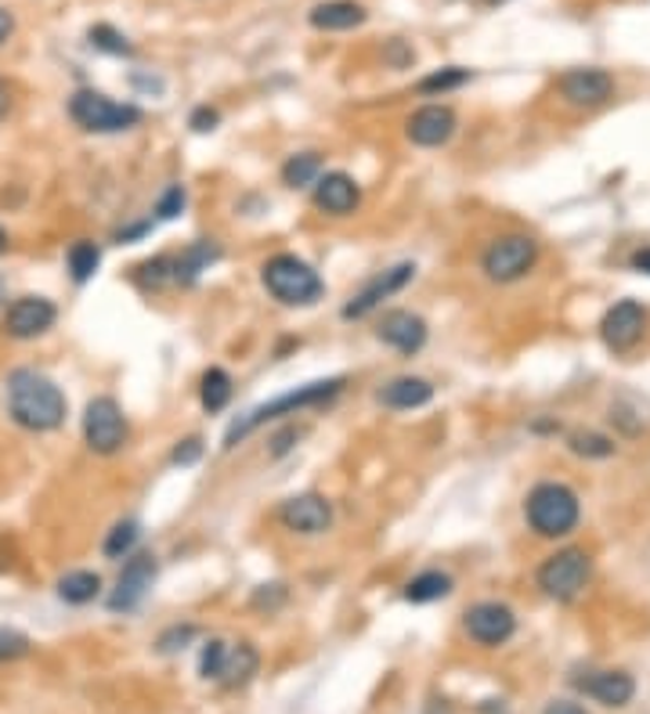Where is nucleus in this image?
Segmentation results:
<instances>
[{"instance_id": "f257e3e1", "label": "nucleus", "mask_w": 650, "mask_h": 714, "mask_svg": "<svg viewBox=\"0 0 650 714\" xmlns=\"http://www.w3.org/2000/svg\"><path fill=\"white\" fill-rule=\"evenodd\" d=\"M8 415L22 429L48 434L65 423V393L43 372L18 368L8 376Z\"/></svg>"}, {"instance_id": "f03ea898", "label": "nucleus", "mask_w": 650, "mask_h": 714, "mask_svg": "<svg viewBox=\"0 0 650 714\" xmlns=\"http://www.w3.org/2000/svg\"><path fill=\"white\" fill-rule=\"evenodd\" d=\"M343 390V376H333V379H318V383H308V387H297L289 393H278L272 401L257 404L253 412H246L239 423H235L228 434H224V448H235L242 437H250L253 429H261L264 423H272V418H283V415H297L300 408H311V404H322L329 401Z\"/></svg>"}, {"instance_id": "7ed1b4c3", "label": "nucleus", "mask_w": 650, "mask_h": 714, "mask_svg": "<svg viewBox=\"0 0 650 714\" xmlns=\"http://www.w3.org/2000/svg\"><path fill=\"white\" fill-rule=\"evenodd\" d=\"M524 516H528V527L539 538H564L578 527L582 505L567 484L546 480L532 487L528 502H524Z\"/></svg>"}, {"instance_id": "20e7f679", "label": "nucleus", "mask_w": 650, "mask_h": 714, "mask_svg": "<svg viewBox=\"0 0 650 714\" xmlns=\"http://www.w3.org/2000/svg\"><path fill=\"white\" fill-rule=\"evenodd\" d=\"M261 281L278 303H286V308H311V303H318L322 292H325L318 271L293 253H278V256L267 260V264L261 267Z\"/></svg>"}, {"instance_id": "39448f33", "label": "nucleus", "mask_w": 650, "mask_h": 714, "mask_svg": "<svg viewBox=\"0 0 650 714\" xmlns=\"http://www.w3.org/2000/svg\"><path fill=\"white\" fill-rule=\"evenodd\" d=\"M70 116L76 120V127H84L91 134H120V130L138 127L141 109L112 101L102 90H76L70 101Z\"/></svg>"}, {"instance_id": "423d86ee", "label": "nucleus", "mask_w": 650, "mask_h": 714, "mask_svg": "<svg viewBox=\"0 0 650 714\" xmlns=\"http://www.w3.org/2000/svg\"><path fill=\"white\" fill-rule=\"evenodd\" d=\"M592 574V560L589 552L582 549H560L553 552L549 560L539 566V588L549 596L557 599V603H571L582 588H586Z\"/></svg>"}, {"instance_id": "0eeeda50", "label": "nucleus", "mask_w": 650, "mask_h": 714, "mask_svg": "<svg viewBox=\"0 0 650 714\" xmlns=\"http://www.w3.org/2000/svg\"><path fill=\"white\" fill-rule=\"evenodd\" d=\"M535 260H539V242H535L532 235H502L485 249L480 267H485V275L491 281H502V286H507V281H517L528 275L535 267Z\"/></svg>"}, {"instance_id": "6e6552de", "label": "nucleus", "mask_w": 650, "mask_h": 714, "mask_svg": "<svg viewBox=\"0 0 650 714\" xmlns=\"http://www.w3.org/2000/svg\"><path fill=\"white\" fill-rule=\"evenodd\" d=\"M84 440L98 455H116L127 444V418L112 397H95L84 412Z\"/></svg>"}, {"instance_id": "1a4fd4ad", "label": "nucleus", "mask_w": 650, "mask_h": 714, "mask_svg": "<svg viewBox=\"0 0 650 714\" xmlns=\"http://www.w3.org/2000/svg\"><path fill=\"white\" fill-rule=\"evenodd\" d=\"M643 333H647V311H643V303H636V300H618L600 322L603 347L614 350V354H629V350H636Z\"/></svg>"}, {"instance_id": "9d476101", "label": "nucleus", "mask_w": 650, "mask_h": 714, "mask_svg": "<svg viewBox=\"0 0 650 714\" xmlns=\"http://www.w3.org/2000/svg\"><path fill=\"white\" fill-rule=\"evenodd\" d=\"M557 90L575 109H600L614 98V79L603 70H571L560 76Z\"/></svg>"}, {"instance_id": "9b49d317", "label": "nucleus", "mask_w": 650, "mask_h": 714, "mask_svg": "<svg viewBox=\"0 0 650 714\" xmlns=\"http://www.w3.org/2000/svg\"><path fill=\"white\" fill-rule=\"evenodd\" d=\"M463 625L474 642L502 646V642L513 639V631H517V617H513V610L507 603H477V606L466 610Z\"/></svg>"}, {"instance_id": "f8f14e48", "label": "nucleus", "mask_w": 650, "mask_h": 714, "mask_svg": "<svg viewBox=\"0 0 650 714\" xmlns=\"http://www.w3.org/2000/svg\"><path fill=\"white\" fill-rule=\"evenodd\" d=\"M278 519L293 535H325L333 527V505L322 494H293L278 509Z\"/></svg>"}, {"instance_id": "ddd939ff", "label": "nucleus", "mask_w": 650, "mask_h": 714, "mask_svg": "<svg viewBox=\"0 0 650 714\" xmlns=\"http://www.w3.org/2000/svg\"><path fill=\"white\" fill-rule=\"evenodd\" d=\"M376 336H379V343L395 347L398 354L412 358V354H420V350L427 347L430 328L420 314H412V311H387L384 317H379Z\"/></svg>"}, {"instance_id": "4468645a", "label": "nucleus", "mask_w": 650, "mask_h": 714, "mask_svg": "<svg viewBox=\"0 0 650 714\" xmlns=\"http://www.w3.org/2000/svg\"><path fill=\"white\" fill-rule=\"evenodd\" d=\"M155 581V555L152 552H138L130 555L127 566H123L120 581H116V592L109 596V610H134L149 596V588Z\"/></svg>"}, {"instance_id": "2eb2a0df", "label": "nucleus", "mask_w": 650, "mask_h": 714, "mask_svg": "<svg viewBox=\"0 0 650 714\" xmlns=\"http://www.w3.org/2000/svg\"><path fill=\"white\" fill-rule=\"evenodd\" d=\"M412 278H416V264H398V267L379 271V275L368 281V286L358 292L351 303H347L343 317H347V322H351V317H365L368 311H376L387 297H395V292L405 289Z\"/></svg>"}, {"instance_id": "dca6fc26", "label": "nucleus", "mask_w": 650, "mask_h": 714, "mask_svg": "<svg viewBox=\"0 0 650 714\" xmlns=\"http://www.w3.org/2000/svg\"><path fill=\"white\" fill-rule=\"evenodd\" d=\"M54 317H59V311H54L51 300L43 297H22L8 308L4 314V333L11 339H37L40 333H48V328L54 325Z\"/></svg>"}, {"instance_id": "f3484780", "label": "nucleus", "mask_w": 650, "mask_h": 714, "mask_svg": "<svg viewBox=\"0 0 650 714\" xmlns=\"http://www.w3.org/2000/svg\"><path fill=\"white\" fill-rule=\"evenodd\" d=\"M405 134L412 145L420 149H441V145L452 141L455 134V112L448 105H423L409 116Z\"/></svg>"}, {"instance_id": "a211bd4d", "label": "nucleus", "mask_w": 650, "mask_h": 714, "mask_svg": "<svg viewBox=\"0 0 650 714\" xmlns=\"http://www.w3.org/2000/svg\"><path fill=\"white\" fill-rule=\"evenodd\" d=\"M358 202H362V188H358V180L351 174H322L318 185H315V206L322 213H329V217H347V213L358 210Z\"/></svg>"}, {"instance_id": "6ab92c4d", "label": "nucleus", "mask_w": 650, "mask_h": 714, "mask_svg": "<svg viewBox=\"0 0 650 714\" xmlns=\"http://www.w3.org/2000/svg\"><path fill=\"white\" fill-rule=\"evenodd\" d=\"M578 689L603 707H625L636 697L629 672H592L589 678H578Z\"/></svg>"}, {"instance_id": "aec40b11", "label": "nucleus", "mask_w": 650, "mask_h": 714, "mask_svg": "<svg viewBox=\"0 0 650 714\" xmlns=\"http://www.w3.org/2000/svg\"><path fill=\"white\" fill-rule=\"evenodd\" d=\"M311 26L322 29V33H343V29H354L362 26L368 18V11L354 0H325V4L311 8Z\"/></svg>"}, {"instance_id": "412c9836", "label": "nucleus", "mask_w": 650, "mask_h": 714, "mask_svg": "<svg viewBox=\"0 0 650 714\" xmlns=\"http://www.w3.org/2000/svg\"><path fill=\"white\" fill-rule=\"evenodd\" d=\"M376 401L387 408H398V412H412V408H423L434 401V387L420 376H398L376 393Z\"/></svg>"}, {"instance_id": "4be33fe9", "label": "nucleus", "mask_w": 650, "mask_h": 714, "mask_svg": "<svg viewBox=\"0 0 650 714\" xmlns=\"http://www.w3.org/2000/svg\"><path fill=\"white\" fill-rule=\"evenodd\" d=\"M257 667H261V656H257V650L250 642H228V650H224V664H221V675H217V682L221 686H228V689H235V686H246L250 678L257 675Z\"/></svg>"}, {"instance_id": "5701e85b", "label": "nucleus", "mask_w": 650, "mask_h": 714, "mask_svg": "<svg viewBox=\"0 0 650 714\" xmlns=\"http://www.w3.org/2000/svg\"><path fill=\"white\" fill-rule=\"evenodd\" d=\"M217 256H221V249L214 242H207V238H199V242H192L182 256L174 260V281H182V286H192V281L203 275V271H210V264H214Z\"/></svg>"}, {"instance_id": "b1692460", "label": "nucleus", "mask_w": 650, "mask_h": 714, "mask_svg": "<svg viewBox=\"0 0 650 714\" xmlns=\"http://www.w3.org/2000/svg\"><path fill=\"white\" fill-rule=\"evenodd\" d=\"M322 177V155L318 152H297L286 159L283 180L286 188H315Z\"/></svg>"}, {"instance_id": "393cba45", "label": "nucleus", "mask_w": 650, "mask_h": 714, "mask_svg": "<svg viewBox=\"0 0 650 714\" xmlns=\"http://www.w3.org/2000/svg\"><path fill=\"white\" fill-rule=\"evenodd\" d=\"M98 592H102V577L91 574V571H73V574H65L62 581H59V596L65 599V603H73V606L95 603Z\"/></svg>"}, {"instance_id": "a878e982", "label": "nucleus", "mask_w": 650, "mask_h": 714, "mask_svg": "<svg viewBox=\"0 0 650 714\" xmlns=\"http://www.w3.org/2000/svg\"><path fill=\"white\" fill-rule=\"evenodd\" d=\"M448 592H452V577L441 574V571L416 574L405 585V599H409V603H437V599H445Z\"/></svg>"}, {"instance_id": "bb28decb", "label": "nucleus", "mask_w": 650, "mask_h": 714, "mask_svg": "<svg viewBox=\"0 0 650 714\" xmlns=\"http://www.w3.org/2000/svg\"><path fill=\"white\" fill-rule=\"evenodd\" d=\"M199 401L210 415L214 412H224L232 401V376L224 368H207L203 372V383H199Z\"/></svg>"}, {"instance_id": "cd10ccee", "label": "nucleus", "mask_w": 650, "mask_h": 714, "mask_svg": "<svg viewBox=\"0 0 650 714\" xmlns=\"http://www.w3.org/2000/svg\"><path fill=\"white\" fill-rule=\"evenodd\" d=\"M567 448L575 451L578 459H611L614 455V440L603 434H592V429H575L567 437Z\"/></svg>"}, {"instance_id": "c85d7f7f", "label": "nucleus", "mask_w": 650, "mask_h": 714, "mask_svg": "<svg viewBox=\"0 0 650 714\" xmlns=\"http://www.w3.org/2000/svg\"><path fill=\"white\" fill-rule=\"evenodd\" d=\"M98 264H102V249H98L95 242H87V238H80V242L70 246V271H73V281H87L98 271Z\"/></svg>"}, {"instance_id": "c756f323", "label": "nucleus", "mask_w": 650, "mask_h": 714, "mask_svg": "<svg viewBox=\"0 0 650 714\" xmlns=\"http://www.w3.org/2000/svg\"><path fill=\"white\" fill-rule=\"evenodd\" d=\"M138 538H141L138 524H134V519H123V524H116V527L109 530L105 555H109V560H123V555H130V549L138 546Z\"/></svg>"}, {"instance_id": "7c9ffc66", "label": "nucleus", "mask_w": 650, "mask_h": 714, "mask_svg": "<svg viewBox=\"0 0 650 714\" xmlns=\"http://www.w3.org/2000/svg\"><path fill=\"white\" fill-rule=\"evenodd\" d=\"M470 79V70H459V65H452V70H441V73H430L420 79V90L423 95H445V90H455L463 87Z\"/></svg>"}, {"instance_id": "2f4dec72", "label": "nucleus", "mask_w": 650, "mask_h": 714, "mask_svg": "<svg viewBox=\"0 0 650 714\" xmlns=\"http://www.w3.org/2000/svg\"><path fill=\"white\" fill-rule=\"evenodd\" d=\"M33 650L29 635H22L15 628H0V664L4 661H22Z\"/></svg>"}, {"instance_id": "473e14b6", "label": "nucleus", "mask_w": 650, "mask_h": 714, "mask_svg": "<svg viewBox=\"0 0 650 714\" xmlns=\"http://www.w3.org/2000/svg\"><path fill=\"white\" fill-rule=\"evenodd\" d=\"M141 271V286H152V289H160V286H166V281H174V260L171 256H155V260H149V264H141L138 267Z\"/></svg>"}, {"instance_id": "72a5a7b5", "label": "nucleus", "mask_w": 650, "mask_h": 714, "mask_svg": "<svg viewBox=\"0 0 650 714\" xmlns=\"http://www.w3.org/2000/svg\"><path fill=\"white\" fill-rule=\"evenodd\" d=\"M91 43L98 51H109V54H130V43L123 33H116L112 26H95L91 29Z\"/></svg>"}, {"instance_id": "f704fd0d", "label": "nucleus", "mask_w": 650, "mask_h": 714, "mask_svg": "<svg viewBox=\"0 0 650 714\" xmlns=\"http://www.w3.org/2000/svg\"><path fill=\"white\" fill-rule=\"evenodd\" d=\"M185 202H188L185 188L182 185H171V188L163 191V199L155 202V217H160V221H174L177 213L185 210Z\"/></svg>"}, {"instance_id": "c9c22d12", "label": "nucleus", "mask_w": 650, "mask_h": 714, "mask_svg": "<svg viewBox=\"0 0 650 714\" xmlns=\"http://www.w3.org/2000/svg\"><path fill=\"white\" fill-rule=\"evenodd\" d=\"M224 650H228V642H221V639L207 642V650H203V661H199V672H203V678H214V682H217V675H221V664H224Z\"/></svg>"}, {"instance_id": "e433bc0d", "label": "nucleus", "mask_w": 650, "mask_h": 714, "mask_svg": "<svg viewBox=\"0 0 650 714\" xmlns=\"http://www.w3.org/2000/svg\"><path fill=\"white\" fill-rule=\"evenodd\" d=\"M174 466H196L199 459H203V440L199 437H188V440H182V444L174 448Z\"/></svg>"}, {"instance_id": "4c0bfd02", "label": "nucleus", "mask_w": 650, "mask_h": 714, "mask_svg": "<svg viewBox=\"0 0 650 714\" xmlns=\"http://www.w3.org/2000/svg\"><path fill=\"white\" fill-rule=\"evenodd\" d=\"M196 628H171L160 639V653H174V650H185V642L192 639Z\"/></svg>"}, {"instance_id": "58836bf2", "label": "nucleus", "mask_w": 650, "mask_h": 714, "mask_svg": "<svg viewBox=\"0 0 650 714\" xmlns=\"http://www.w3.org/2000/svg\"><path fill=\"white\" fill-rule=\"evenodd\" d=\"M217 120H221V116H217V109L199 105V109L192 112V120H188V123H192V130H196V134H207V130H214V127H217Z\"/></svg>"}, {"instance_id": "ea45409f", "label": "nucleus", "mask_w": 650, "mask_h": 714, "mask_svg": "<svg viewBox=\"0 0 650 714\" xmlns=\"http://www.w3.org/2000/svg\"><path fill=\"white\" fill-rule=\"evenodd\" d=\"M387 62L395 65V70H405V65H412V51H409L401 40H395V43L387 48Z\"/></svg>"}, {"instance_id": "a19ab883", "label": "nucleus", "mask_w": 650, "mask_h": 714, "mask_svg": "<svg viewBox=\"0 0 650 714\" xmlns=\"http://www.w3.org/2000/svg\"><path fill=\"white\" fill-rule=\"evenodd\" d=\"M633 271H640V275L650 278V246L647 249H636V253H633Z\"/></svg>"}, {"instance_id": "79ce46f5", "label": "nucleus", "mask_w": 650, "mask_h": 714, "mask_svg": "<svg viewBox=\"0 0 650 714\" xmlns=\"http://www.w3.org/2000/svg\"><path fill=\"white\" fill-rule=\"evenodd\" d=\"M546 714H586L578 704H571V700H553V704L546 707Z\"/></svg>"}, {"instance_id": "37998d69", "label": "nucleus", "mask_w": 650, "mask_h": 714, "mask_svg": "<svg viewBox=\"0 0 650 714\" xmlns=\"http://www.w3.org/2000/svg\"><path fill=\"white\" fill-rule=\"evenodd\" d=\"M11 33H15V18H11V11L0 8V43H4Z\"/></svg>"}, {"instance_id": "c03bdc74", "label": "nucleus", "mask_w": 650, "mask_h": 714, "mask_svg": "<svg viewBox=\"0 0 650 714\" xmlns=\"http://www.w3.org/2000/svg\"><path fill=\"white\" fill-rule=\"evenodd\" d=\"M289 440H297V429H286V434H278L275 437V455H283V451H289Z\"/></svg>"}, {"instance_id": "a18cd8bd", "label": "nucleus", "mask_w": 650, "mask_h": 714, "mask_svg": "<svg viewBox=\"0 0 650 714\" xmlns=\"http://www.w3.org/2000/svg\"><path fill=\"white\" fill-rule=\"evenodd\" d=\"M8 109H11V90H8L4 79H0V120L8 116Z\"/></svg>"}, {"instance_id": "49530a36", "label": "nucleus", "mask_w": 650, "mask_h": 714, "mask_svg": "<svg viewBox=\"0 0 650 714\" xmlns=\"http://www.w3.org/2000/svg\"><path fill=\"white\" fill-rule=\"evenodd\" d=\"M8 249V235H4V228H0V253Z\"/></svg>"}, {"instance_id": "de8ad7c7", "label": "nucleus", "mask_w": 650, "mask_h": 714, "mask_svg": "<svg viewBox=\"0 0 650 714\" xmlns=\"http://www.w3.org/2000/svg\"><path fill=\"white\" fill-rule=\"evenodd\" d=\"M0 297H4V278H0Z\"/></svg>"}]
</instances>
